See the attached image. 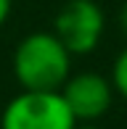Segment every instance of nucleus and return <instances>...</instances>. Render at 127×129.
<instances>
[{"label":"nucleus","instance_id":"obj_1","mask_svg":"<svg viewBox=\"0 0 127 129\" xmlns=\"http://www.w3.org/2000/svg\"><path fill=\"white\" fill-rule=\"evenodd\" d=\"M72 53L53 32H32L13 50V77L21 90H61L72 77Z\"/></svg>","mask_w":127,"mask_h":129},{"label":"nucleus","instance_id":"obj_2","mask_svg":"<svg viewBox=\"0 0 127 129\" xmlns=\"http://www.w3.org/2000/svg\"><path fill=\"white\" fill-rule=\"evenodd\" d=\"M61 90H21L0 113V129H74Z\"/></svg>","mask_w":127,"mask_h":129},{"label":"nucleus","instance_id":"obj_3","mask_svg":"<svg viewBox=\"0 0 127 129\" xmlns=\"http://www.w3.org/2000/svg\"><path fill=\"white\" fill-rule=\"evenodd\" d=\"M106 19L95 0H69L53 19V34L72 55H90L103 40Z\"/></svg>","mask_w":127,"mask_h":129},{"label":"nucleus","instance_id":"obj_4","mask_svg":"<svg viewBox=\"0 0 127 129\" xmlns=\"http://www.w3.org/2000/svg\"><path fill=\"white\" fill-rule=\"evenodd\" d=\"M61 95L69 111L74 113L77 124H95L109 113L114 103V84L98 71H79L72 74L61 87Z\"/></svg>","mask_w":127,"mask_h":129},{"label":"nucleus","instance_id":"obj_5","mask_svg":"<svg viewBox=\"0 0 127 129\" xmlns=\"http://www.w3.org/2000/svg\"><path fill=\"white\" fill-rule=\"evenodd\" d=\"M109 79H111V84H114V92L127 100V48L117 55V61H114V66H111V77H109Z\"/></svg>","mask_w":127,"mask_h":129},{"label":"nucleus","instance_id":"obj_6","mask_svg":"<svg viewBox=\"0 0 127 129\" xmlns=\"http://www.w3.org/2000/svg\"><path fill=\"white\" fill-rule=\"evenodd\" d=\"M11 5H13V0H0V26L8 21V16H11Z\"/></svg>","mask_w":127,"mask_h":129},{"label":"nucleus","instance_id":"obj_7","mask_svg":"<svg viewBox=\"0 0 127 129\" xmlns=\"http://www.w3.org/2000/svg\"><path fill=\"white\" fill-rule=\"evenodd\" d=\"M119 32H122L124 40H127V0L122 3V8H119Z\"/></svg>","mask_w":127,"mask_h":129},{"label":"nucleus","instance_id":"obj_8","mask_svg":"<svg viewBox=\"0 0 127 129\" xmlns=\"http://www.w3.org/2000/svg\"><path fill=\"white\" fill-rule=\"evenodd\" d=\"M74 129H101V126H95V124H77Z\"/></svg>","mask_w":127,"mask_h":129}]
</instances>
